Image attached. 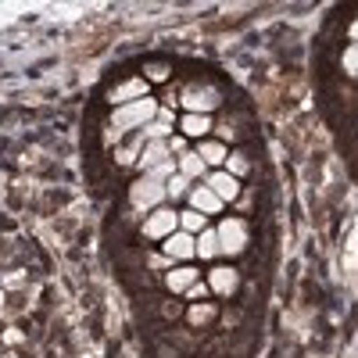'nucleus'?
<instances>
[{
    "label": "nucleus",
    "mask_w": 358,
    "mask_h": 358,
    "mask_svg": "<svg viewBox=\"0 0 358 358\" xmlns=\"http://www.w3.org/2000/svg\"><path fill=\"white\" fill-rule=\"evenodd\" d=\"M155 118H158V104H155L151 97L115 108V111H111V126H108V140L115 143V140H118V133L140 129V126H147V122H155Z\"/></svg>",
    "instance_id": "nucleus-1"
},
{
    "label": "nucleus",
    "mask_w": 358,
    "mask_h": 358,
    "mask_svg": "<svg viewBox=\"0 0 358 358\" xmlns=\"http://www.w3.org/2000/svg\"><path fill=\"white\" fill-rule=\"evenodd\" d=\"M179 104L190 108V115H204V111H212L222 104V94L215 86H208V83H190L183 94H179Z\"/></svg>",
    "instance_id": "nucleus-2"
},
{
    "label": "nucleus",
    "mask_w": 358,
    "mask_h": 358,
    "mask_svg": "<svg viewBox=\"0 0 358 358\" xmlns=\"http://www.w3.org/2000/svg\"><path fill=\"white\" fill-rule=\"evenodd\" d=\"M165 197H169L165 183H162V179H151V176H140L133 183V190H129V201H133L136 212H151V208H158Z\"/></svg>",
    "instance_id": "nucleus-3"
},
{
    "label": "nucleus",
    "mask_w": 358,
    "mask_h": 358,
    "mask_svg": "<svg viewBox=\"0 0 358 358\" xmlns=\"http://www.w3.org/2000/svg\"><path fill=\"white\" fill-rule=\"evenodd\" d=\"M215 233H219V255H241L248 248V226L241 219H226Z\"/></svg>",
    "instance_id": "nucleus-4"
},
{
    "label": "nucleus",
    "mask_w": 358,
    "mask_h": 358,
    "mask_svg": "<svg viewBox=\"0 0 358 358\" xmlns=\"http://www.w3.org/2000/svg\"><path fill=\"white\" fill-rule=\"evenodd\" d=\"M176 226H179V215L176 212H169V208H158V212H151L147 215V222H143V233L151 236V241H169V236L176 233Z\"/></svg>",
    "instance_id": "nucleus-5"
},
{
    "label": "nucleus",
    "mask_w": 358,
    "mask_h": 358,
    "mask_svg": "<svg viewBox=\"0 0 358 358\" xmlns=\"http://www.w3.org/2000/svg\"><path fill=\"white\" fill-rule=\"evenodd\" d=\"M165 255L172 258V262H187V258H194L197 255V244H194V236L190 233H172L169 241H165Z\"/></svg>",
    "instance_id": "nucleus-6"
},
{
    "label": "nucleus",
    "mask_w": 358,
    "mask_h": 358,
    "mask_svg": "<svg viewBox=\"0 0 358 358\" xmlns=\"http://www.w3.org/2000/svg\"><path fill=\"white\" fill-rule=\"evenodd\" d=\"M143 97H147V83H143V79H129V83H122V86L111 90V104H115V108L133 104V101H143Z\"/></svg>",
    "instance_id": "nucleus-7"
},
{
    "label": "nucleus",
    "mask_w": 358,
    "mask_h": 358,
    "mask_svg": "<svg viewBox=\"0 0 358 358\" xmlns=\"http://www.w3.org/2000/svg\"><path fill=\"white\" fill-rule=\"evenodd\" d=\"M204 187L212 190L219 201H233L236 194H241V187H236V176H229V172H212Z\"/></svg>",
    "instance_id": "nucleus-8"
},
{
    "label": "nucleus",
    "mask_w": 358,
    "mask_h": 358,
    "mask_svg": "<svg viewBox=\"0 0 358 358\" xmlns=\"http://www.w3.org/2000/svg\"><path fill=\"white\" fill-rule=\"evenodd\" d=\"M169 158H172L169 143H165V140H155V143H147V147H143V155H140V162H136V165H140L143 172H151V169H158V165H162V162H169Z\"/></svg>",
    "instance_id": "nucleus-9"
},
{
    "label": "nucleus",
    "mask_w": 358,
    "mask_h": 358,
    "mask_svg": "<svg viewBox=\"0 0 358 358\" xmlns=\"http://www.w3.org/2000/svg\"><path fill=\"white\" fill-rule=\"evenodd\" d=\"M197 280H201V276L194 273L190 265H183V268H169V276H165V283H169V290H172V294H187Z\"/></svg>",
    "instance_id": "nucleus-10"
},
{
    "label": "nucleus",
    "mask_w": 358,
    "mask_h": 358,
    "mask_svg": "<svg viewBox=\"0 0 358 358\" xmlns=\"http://www.w3.org/2000/svg\"><path fill=\"white\" fill-rule=\"evenodd\" d=\"M190 204H194V212H201V215H215L219 208H222V201L208 190V187H197V190H190Z\"/></svg>",
    "instance_id": "nucleus-11"
},
{
    "label": "nucleus",
    "mask_w": 358,
    "mask_h": 358,
    "mask_svg": "<svg viewBox=\"0 0 358 358\" xmlns=\"http://www.w3.org/2000/svg\"><path fill=\"white\" fill-rule=\"evenodd\" d=\"M169 126H172V115L158 108V118H155V122H147V126H143V140H147V143L165 140V136H169Z\"/></svg>",
    "instance_id": "nucleus-12"
},
{
    "label": "nucleus",
    "mask_w": 358,
    "mask_h": 358,
    "mask_svg": "<svg viewBox=\"0 0 358 358\" xmlns=\"http://www.w3.org/2000/svg\"><path fill=\"white\" fill-rule=\"evenodd\" d=\"M208 287H212L215 294H233L236 290V273H233V268H212Z\"/></svg>",
    "instance_id": "nucleus-13"
},
{
    "label": "nucleus",
    "mask_w": 358,
    "mask_h": 358,
    "mask_svg": "<svg viewBox=\"0 0 358 358\" xmlns=\"http://www.w3.org/2000/svg\"><path fill=\"white\" fill-rule=\"evenodd\" d=\"M143 147H147V140H143V136H136L133 143L118 147V151H115V162H118V165H136V162H140V155H143Z\"/></svg>",
    "instance_id": "nucleus-14"
},
{
    "label": "nucleus",
    "mask_w": 358,
    "mask_h": 358,
    "mask_svg": "<svg viewBox=\"0 0 358 358\" xmlns=\"http://www.w3.org/2000/svg\"><path fill=\"white\" fill-rule=\"evenodd\" d=\"M194 244H197V255L201 258H215L219 255V233L215 229H204V233L194 236Z\"/></svg>",
    "instance_id": "nucleus-15"
},
{
    "label": "nucleus",
    "mask_w": 358,
    "mask_h": 358,
    "mask_svg": "<svg viewBox=\"0 0 358 358\" xmlns=\"http://www.w3.org/2000/svg\"><path fill=\"white\" fill-rule=\"evenodd\" d=\"M179 176H187V179H201L204 176V162L197 151H183V158H179Z\"/></svg>",
    "instance_id": "nucleus-16"
},
{
    "label": "nucleus",
    "mask_w": 358,
    "mask_h": 358,
    "mask_svg": "<svg viewBox=\"0 0 358 358\" xmlns=\"http://www.w3.org/2000/svg\"><path fill=\"white\" fill-rule=\"evenodd\" d=\"M197 155H201V162H204V165H222V162H226V147H222V143H208V140H204V143L197 147Z\"/></svg>",
    "instance_id": "nucleus-17"
},
{
    "label": "nucleus",
    "mask_w": 358,
    "mask_h": 358,
    "mask_svg": "<svg viewBox=\"0 0 358 358\" xmlns=\"http://www.w3.org/2000/svg\"><path fill=\"white\" fill-rule=\"evenodd\" d=\"M208 129H212V118L208 115H187L183 118V133L187 136H204Z\"/></svg>",
    "instance_id": "nucleus-18"
},
{
    "label": "nucleus",
    "mask_w": 358,
    "mask_h": 358,
    "mask_svg": "<svg viewBox=\"0 0 358 358\" xmlns=\"http://www.w3.org/2000/svg\"><path fill=\"white\" fill-rule=\"evenodd\" d=\"M204 222H208V219H204L201 212H194V208L179 215V226H183V233H190V236H194V233H204Z\"/></svg>",
    "instance_id": "nucleus-19"
},
{
    "label": "nucleus",
    "mask_w": 358,
    "mask_h": 358,
    "mask_svg": "<svg viewBox=\"0 0 358 358\" xmlns=\"http://www.w3.org/2000/svg\"><path fill=\"white\" fill-rule=\"evenodd\" d=\"M165 194H169V197H179V194H190V179L176 172V176L169 179V183H165Z\"/></svg>",
    "instance_id": "nucleus-20"
},
{
    "label": "nucleus",
    "mask_w": 358,
    "mask_h": 358,
    "mask_svg": "<svg viewBox=\"0 0 358 358\" xmlns=\"http://www.w3.org/2000/svg\"><path fill=\"white\" fill-rule=\"evenodd\" d=\"M212 319H215V308L212 305H194L190 308V322L194 326H204V322H212Z\"/></svg>",
    "instance_id": "nucleus-21"
},
{
    "label": "nucleus",
    "mask_w": 358,
    "mask_h": 358,
    "mask_svg": "<svg viewBox=\"0 0 358 358\" xmlns=\"http://www.w3.org/2000/svg\"><path fill=\"white\" fill-rule=\"evenodd\" d=\"M226 169H229V176H244L248 172V158L244 155H233V158H226Z\"/></svg>",
    "instance_id": "nucleus-22"
},
{
    "label": "nucleus",
    "mask_w": 358,
    "mask_h": 358,
    "mask_svg": "<svg viewBox=\"0 0 358 358\" xmlns=\"http://www.w3.org/2000/svg\"><path fill=\"white\" fill-rule=\"evenodd\" d=\"M344 69H348L351 76H358V43H351V47L344 50Z\"/></svg>",
    "instance_id": "nucleus-23"
},
{
    "label": "nucleus",
    "mask_w": 358,
    "mask_h": 358,
    "mask_svg": "<svg viewBox=\"0 0 358 358\" xmlns=\"http://www.w3.org/2000/svg\"><path fill=\"white\" fill-rule=\"evenodd\" d=\"M147 76H155V83H162V79L169 76V69H165V65H147Z\"/></svg>",
    "instance_id": "nucleus-24"
},
{
    "label": "nucleus",
    "mask_w": 358,
    "mask_h": 358,
    "mask_svg": "<svg viewBox=\"0 0 358 358\" xmlns=\"http://www.w3.org/2000/svg\"><path fill=\"white\" fill-rule=\"evenodd\" d=\"M187 294H190V297H194V301H197V297H204V294H208V287H204V283L197 280V283H194V287H190Z\"/></svg>",
    "instance_id": "nucleus-25"
},
{
    "label": "nucleus",
    "mask_w": 358,
    "mask_h": 358,
    "mask_svg": "<svg viewBox=\"0 0 358 358\" xmlns=\"http://www.w3.org/2000/svg\"><path fill=\"white\" fill-rule=\"evenodd\" d=\"M183 147H187L183 136H172V140H169V151H172V155H176V151H183Z\"/></svg>",
    "instance_id": "nucleus-26"
},
{
    "label": "nucleus",
    "mask_w": 358,
    "mask_h": 358,
    "mask_svg": "<svg viewBox=\"0 0 358 358\" xmlns=\"http://www.w3.org/2000/svg\"><path fill=\"white\" fill-rule=\"evenodd\" d=\"M169 262H172V258H169V255H155V258H151V265H158V268H165V265H169Z\"/></svg>",
    "instance_id": "nucleus-27"
},
{
    "label": "nucleus",
    "mask_w": 358,
    "mask_h": 358,
    "mask_svg": "<svg viewBox=\"0 0 358 358\" xmlns=\"http://www.w3.org/2000/svg\"><path fill=\"white\" fill-rule=\"evenodd\" d=\"M351 40L358 43V22H351Z\"/></svg>",
    "instance_id": "nucleus-28"
}]
</instances>
